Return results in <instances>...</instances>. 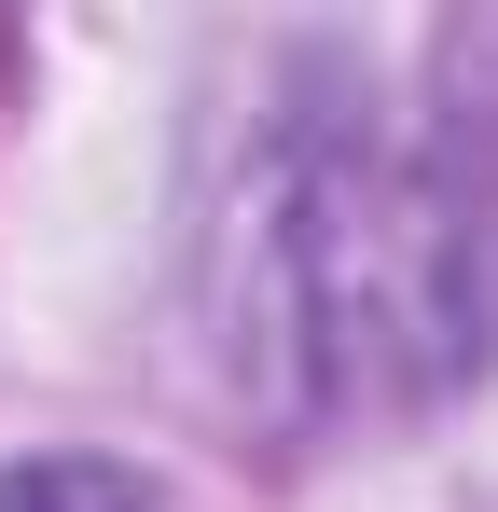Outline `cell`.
I'll return each mask as SVG.
<instances>
[{"label":"cell","mask_w":498,"mask_h":512,"mask_svg":"<svg viewBox=\"0 0 498 512\" xmlns=\"http://www.w3.org/2000/svg\"><path fill=\"white\" fill-rule=\"evenodd\" d=\"M485 194L388 125L291 111L208 222V319L277 416H402L485 360Z\"/></svg>","instance_id":"cell-1"},{"label":"cell","mask_w":498,"mask_h":512,"mask_svg":"<svg viewBox=\"0 0 498 512\" xmlns=\"http://www.w3.org/2000/svg\"><path fill=\"white\" fill-rule=\"evenodd\" d=\"M443 167L471 194H498V14L443 28Z\"/></svg>","instance_id":"cell-2"},{"label":"cell","mask_w":498,"mask_h":512,"mask_svg":"<svg viewBox=\"0 0 498 512\" xmlns=\"http://www.w3.org/2000/svg\"><path fill=\"white\" fill-rule=\"evenodd\" d=\"M0 512H153L111 457H28V471H0Z\"/></svg>","instance_id":"cell-3"}]
</instances>
